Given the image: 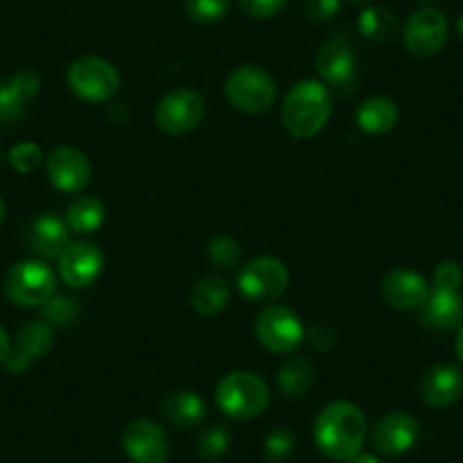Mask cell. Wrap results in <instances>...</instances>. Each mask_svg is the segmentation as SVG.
I'll list each match as a JSON object with an SVG mask.
<instances>
[{
  "label": "cell",
  "instance_id": "14",
  "mask_svg": "<svg viewBox=\"0 0 463 463\" xmlns=\"http://www.w3.org/2000/svg\"><path fill=\"white\" fill-rule=\"evenodd\" d=\"M52 347V327L46 320H30L16 332L7 353L5 366L10 373H25Z\"/></svg>",
  "mask_w": 463,
  "mask_h": 463
},
{
  "label": "cell",
  "instance_id": "15",
  "mask_svg": "<svg viewBox=\"0 0 463 463\" xmlns=\"http://www.w3.org/2000/svg\"><path fill=\"white\" fill-rule=\"evenodd\" d=\"M60 275L69 287L84 288L91 287L102 273L105 266V257L96 243L89 241H75L61 252L60 260Z\"/></svg>",
  "mask_w": 463,
  "mask_h": 463
},
{
  "label": "cell",
  "instance_id": "11",
  "mask_svg": "<svg viewBox=\"0 0 463 463\" xmlns=\"http://www.w3.org/2000/svg\"><path fill=\"white\" fill-rule=\"evenodd\" d=\"M448 19L436 7H420L404 25V46L413 57H431L448 42Z\"/></svg>",
  "mask_w": 463,
  "mask_h": 463
},
{
  "label": "cell",
  "instance_id": "43",
  "mask_svg": "<svg viewBox=\"0 0 463 463\" xmlns=\"http://www.w3.org/2000/svg\"><path fill=\"white\" fill-rule=\"evenodd\" d=\"M347 3H354V5H357V3H368V0H347Z\"/></svg>",
  "mask_w": 463,
  "mask_h": 463
},
{
  "label": "cell",
  "instance_id": "9",
  "mask_svg": "<svg viewBox=\"0 0 463 463\" xmlns=\"http://www.w3.org/2000/svg\"><path fill=\"white\" fill-rule=\"evenodd\" d=\"M204 118V98L194 89H175L159 100L155 121L166 135L182 137L194 132Z\"/></svg>",
  "mask_w": 463,
  "mask_h": 463
},
{
  "label": "cell",
  "instance_id": "20",
  "mask_svg": "<svg viewBox=\"0 0 463 463\" xmlns=\"http://www.w3.org/2000/svg\"><path fill=\"white\" fill-rule=\"evenodd\" d=\"M71 227L55 213H43L33 222L30 248L42 260H60L61 252L71 246Z\"/></svg>",
  "mask_w": 463,
  "mask_h": 463
},
{
  "label": "cell",
  "instance_id": "39",
  "mask_svg": "<svg viewBox=\"0 0 463 463\" xmlns=\"http://www.w3.org/2000/svg\"><path fill=\"white\" fill-rule=\"evenodd\" d=\"M350 463H382V461L375 457V454H364V452H359L357 457L350 458Z\"/></svg>",
  "mask_w": 463,
  "mask_h": 463
},
{
  "label": "cell",
  "instance_id": "33",
  "mask_svg": "<svg viewBox=\"0 0 463 463\" xmlns=\"http://www.w3.org/2000/svg\"><path fill=\"white\" fill-rule=\"evenodd\" d=\"M296 449V434L291 430H273L264 440L266 457L273 461H282V458L291 457Z\"/></svg>",
  "mask_w": 463,
  "mask_h": 463
},
{
  "label": "cell",
  "instance_id": "6",
  "mask_svg": "<svg viewBox=\"0 0 463 463\" xmlns=\"http://www.w3.org/2000/svg\"><path fill=\"white\" fill-rule=\"evenodd\" d=\"M316 71L329 87L341 91L343 96H350L357 89L359 60L345 34H332L327 42H323L316 52Z\"/></svg>",
  "mask_w": 463,
  "mask_h": 463
},
{
  "label": "cell",
  "instance_id": "27",
  "mask_svg": "<svg viewBox=\"0 0 463 463\" xmlns=\"http://www.w3.org/2000/svg\"><path fill=\"white\" fill-rule=\"evenodd\" d=\"M314 366L309 364V359L305 357H293L288 362L282 364L278 373V384L287 398L300 400L309 393L311 384H314Z\"/></svg>",
  "mask_w": 463,
  "mask_h": 463
},
{
  "label": "cell",
  "instance_id": "5",
  "mask_svg": "<svg viewBox=\"0 0 463 463\" xmlns=\"http://www.w3.org/2000/svg\"><path fill=\"white\" fill-rule=\"evenodd\" d=\"M225 96L232 107H237L239 111L264 114L275 105L278 84H275L273 75L261 66H239L227 78Z\"/></svg>",
  "mask_w": 463,
  "mask_h": 463
},
{
  "label": "cell",
  "instance_id": "7",
  "mask_svg": "<svg viewBox=\"0 0 463 463\" xmlns=\"http://www.w3.org/2000/svg\"><path fill=\"white\" fill-rule=\"evenodd\" d=\"M69 87L80 100L84 102H107L116 96L121 87L118 71L102 57H80L69 66Z\"/></svg>",
  "mask_w": 463,
  "mask_h": 463
},
{
  "label": "cell",
  "instance_id": "23",
  "mask_svg": "<svg viewBox=\"0 0 463 463\" xmlns=\"http://www.w3.org/2000/svg\"><path fill=\"white\" fill-rule=\"evenodd\" d=\"M398 123V105L386 96H373L359 105L357 126L368 135H386Z\"/></svg>",
  "mask_w": 463,
  "mask_h": 463
},
{
  "label": "cell",
  "instance_id": "37",
  "mask_svg": "<svg viewBox=\"0 0 463 463\" xmlns=\"http://www.w3.org/2000/svg\"><path fill=\"white\" fill-rule=\"evenodd\" d=\"M334 341H336V334H334V329L329 327V325H316V327H311L309 343L318 350V353L329 350V347L334 345Z\"/></svg>",
  "mask_w": 463,
  "mask_h": 463
},
{
  "label": "cell",
  "instance_id": "4",
  "mask_svg": "<svg viewBox=\"0 0 463 463\" xmlns=\"http://www.w3.org/2000/svg\"><path fill=\"white\" fill-rule=\"evenodd\" d=\"M57 278L42 260H25L12 266L3 279L7 300L19 307H42L55 296Z\"/></svg>",
  "mask_w": 463,
  "mask_h": 463
},
{
  "label": "cell",
  "instance_id": "34",
  "mask_svg": "<svg viewBox=\"0 0 463 463\" xmlns=\"http://www.w3.org/2000/svg\"><path fill=\"white\" fill-rule=\"evenodd\" d=\"M463 284V270L457 261H440L434 269V288L439 291H458Z\"/></svg>",
  "mask_w": 463,
  "mask_h": 463
},
{
  "label": "cell",
  "instance_id": "41",
  "mask_svg": "<svg viewBox=\"0 0 463 463\" xmlns=\"http://www.w3.org/2000/svg\"><path fill=\"white\" fill-rule=\"evenodd\" d=\"M457 33H458V37H461V42H463V14H461V19H458V24H457Z\"/></svg>",
  "mask_w": 463,
  "mask_h": 463
},
{
  "label": "cell",
  "instance_id": "26",
  "mask_svg": "<svg viewBox=\"0 0 463 463\" xmlns=\"http://www.w3.org/2000/svg\"><path fill=\"white\" fill-rule=\"evenodd\" d=\"M105 216V204L93 195H78L66 207V222L75 234H91V232L100 230Z\"/></svg>",
  "mask_w": 463,
  "mask_h": 463
},
{
  "label": "cell",
  "instance_id": "13",
  "mask_svg": "<svg viewBox=\"0 0 463 463\" xmlns=\"http://www.w3.org/2000/svg\"><path fill=\"white\" fill-rule=\"evenodd\" d=\"M46 173L55 189L64 194H78L91 180V164L82 150L60 146L46 157Z\"/></svg>",
  "mask_w": 463,
  "mask_h": 463
},
{
  "label": "cell",
  "instance_id": "35",
  "mask_svg": "<svg viewBox=\"0 0 463 463\" xmlns=\"http://www.w3.org/2000/svg\"><path fill=\"white\" fill-rule=\"evenodd\" d=\"M288 0H239V7L252 19H270L287 7Z\"/></svg>",
  "mask_w": 463,
  "mask_h": 463
},
{
  "label": "cell",
  "instance_id": "45",
  "mask_svg": "<svg viewBox=\"0 0 463 463\" xmlns=\"http://www.w3.org/2000/svg\"><path fill=\"white\" fill-rule=\"evenodd\" d=\"M0 87H3V84H0Z\"/></svg>",
  "mask_w": 463,
  "mask_h": 463
},
{
  "label": "cell",
  "instance_id": "29",
  "mask_svg": "<svg viewBox=\"0 0 463 463\" xmlns=\"http://www.w3.org/2000/svg\"><path fill=\"white\" fill-rule=\"evenodd\" d=\"M42 316L52 329L69 327L78 320V305L66 296H52L51 300L42 305Z\"/></svg>",
  "mask_w": 463,
  "mask_h": 463
},
{
  "label": "cell",
  "instance_id": "36",
  "mask_svg": "<svg viewBox=\"0 0 463 463\" xmlns=\"http://www.w3.org/2000/svg\"><path fill=\"white\" fill-rule=\"evenodd\" d=\"M341 10V0H305V16L314 24H327Z\"/></svg>",
  "mask_w": 463,
  "mask_h": 463
},
{
  "label": "cell",
  "instance_id": "1",
  "mask_svg": "<svg viewBox=\"0 0 463 463\" xmlns=\"http://www.w3.org/2000/svg\"><path fill=\"white\" fill-rule=\"evenodd\" d=\"M366 416L353 402H332L318 413L314 439L320 452L334 461H350L357 457L366 440Z\"/></svg>",
  "mask_w": 463,
  "mask_h": 463
},
{
  "label": "cell",
  "instance_id": "2",
  "mask_svg": "<svg viewBox=\"0 0 463 463\" xmlns=\"http://www.w3.org/2000/svg\"><path fill=\"white\" fill-rule=\"evenodd\" d=\"M332 116V96L323 82L302 80L282 102V123L288 135L298 139H311L327 126Z\"/></svg>",
  "mask_w": 463,
  "mask_h": 463
},
{
  "label": "cell",
  "instance_id": "40",
  "mask_svg": "<svg viewBox=\"0 0 463 463\" xmlns=\"http://www.w3.org/2000/svg\"><path fill=\"white\" fill-rule=\"evenodd\" d=\"M454 350H457L458 362L463 364V323H461V327H458V334H457V345H454Z\"/></svg>",
  "mask_w": 463,
  "mask_h": 463
},
{
  "label": "cell",
  "instance_id": "42",
  "mask_svg": "<svg viewBox=\"0 0 463 463\" xmlns=\"http://www.w3.org/2000/svg\"><path fill=\"white\" fill-rule=\"evenodd\" d=\"M3 218H5V203L0 200V222H3Z\"/></svg>",
  "mask_w": 463,
  "mask_h": 463
},
{
  "label": "cell",
  "instance_id": "21",
  "mask_svg": "<svg viewBox=\"0 0 463 463\" xmlns=\"http://www.w3.org/2000/svg\"><path fill=\"white\" fill-rule=\"evenodd\" d=\"M420 318L431 329H454L463 323V296L458 291H439L431 288L425 305L420 307Z\"/></svg>",
  "mask_w": 463,
  "mask_h": 463
},
{
  "label": "cell",
  "instance_id": "25",
  "mask_svg": "<svg viewBox=\"0 0 463 463\" xmlns=\"http://www.w3.org/2000/svg\"><path fill=\"white\" fill-rule=\"evenodd\" d=\"M230 302V284L221 275H204L191 291V307L203 316H216Z\"/></svg>",
  "mask_w": 463,
  "mask_h": 463
},
{
  "label": "cell",
  "instance_id": "3",
  "mask_svg": "<svg viewBox=\"0 0 463 463\" xmlns=\"http://www.w3.org/2000/svg\"><path fill=\"white\" fill-rule=\"evenodd\" d=\"M270 402L269 384L257 373L237 371L222 377L216 386V404L234 420H250L264 413Z\"/></svg>",
  "mask_w": 463,
  "mask_h": 463
},
{
  "label": "cell",
  "instance_id": "30",
  "mask_svg": "<svg viewBox=\"0 0 463 463\" xmlns=\"http://www.w3.org/2000/svg\"><path fill=\"white\" fill-rule=\"evenodd\" d=\"M230 448V434L222 425H212L198 436V443L195 449L203 458H218L227 452Z\"/></svg>",
  "mask_w": 463,
  "mask_h": 463
},
{
  "label": "cell",
  "instance_id": "17",
  "mask_svg": "<svg viewBox=\"0 0 463 463\" xmlns=\"http://www.w3.org/2000/svg\"><path fill=\"white\" fill-rule=\"evenodd\" d=\"M430 284L420 273L409 269H395L382 282V298L393 309H420L430 296Z\"/></svg>",
  "mask_w": 463,
  "mask_h": 463
},
{
  "label": "cell",
  "instance_id": "32",
  "mask_svg": "<svg viewBox=\"0 0 463 463\" xmlns=\"http://www.w3.org/2000/svg\"><path fill=\"white\" fill-rule=\"evenodd\" d=\"M7 159H10V166L14 168V171L28 175V173H34L42 166L43 153L37 144H33V141H24V144H16L14 148L10 150Z\"/></svg>",
  "mask_w": 463,
  "mask_h": 463
},
{
  "label": "cell",
  "instance_id": "22",
  "mask_svg": "<svg viewBox=\"0 0 463 463\" xmlns=\"http://www.w3.org/2000/svg\"><path fill=\"white\" fill-rule=\"evenodd\" d=\"M162 411L175 427L191 430V427L200 425L204 420V416H207V404L194 391H173L164 400Z\"/></svg>",
  "mask_w": 463,
  "mask_h": 463
},
{
  "label": "cell",
  "instance_id": "28",
  "mask_svg": "<svg viewBox=\"0 0 463 463\" xmlns=\"http://www.w3.org/2000/svg\"><path fill=\"white\" fill-rule=\"evenodd\" d=\"M232 0H186V16L194 24L213 25L230 12Z\"/></svg>",
  "mask_w": 463,
  "mask_h": 463
},
{
  "label": "cell",
  "instance_id": "24",
  "mask_svg": "<svg viewBox=\"0 0 463 463\" xmlns=\"http://www.w3.org/2000/svg\"><path fill=\"white\" fill-rule=\"evenodd\" d=\"M359 33L373 43H380V46H386V43L395 42L398 37V16L389 10L386 5H371L359 14Z\"/></svg>",
  "mask_w": 463,
  "mask_h": 463
},
{
  "label": "cell",
  "instance_id": "19",
  "mask_svg": "<svg viewBox=\"0 0 463 463\" xmlns=\"http://www.w3.org/2000/svg\"><path fill=\"white\" fill-rule=\"evenodd\" d=\"M42 89V75L34 69H21L10 78L5 87H0V126L16 123L25 114V105Z\"/></svg>",
  "mask_w": 463,
  "mask_h": 463
},
{
  "label": "cell",
  "instance_id": "31",
  "mask_svg": "<svg viewBox=\"0 0 463 463\" xmlns=\"http://www.w3.org/2000/svg\"><path fill=\"white\" fill-rule=\"evenodd\" d=\"M209 260L218 266V269H232L237 266L239 260H241V246H239L237 239L225 237H213L209 241Z\"/></svg>",
  "mask_w": 463,
  "mask_h": 463
},
{
  "label": "cell",
  "instance_id": "18",
  "mask_svg": "<svg viewBox=\"0 0 463 463\" xmlns=\"http://www.w3.org/2000/svg\"><path fill=\"white\" fill-rule=\"evenodd\" d=\"M463 395V373L452 364H436L422 375L420 398L427 407H452Z\"/></svg>",
  "mask_w": 463,
  "mask_h": 463
},
{
  "label": "cell",
  "instance_id": "8",
  "mask_svg": "<svg viewBox=\"0 0 463 463\" xmlns=\"http://www.w3.org/2000/svg\"><path fill=\"white\" fill-rule=\"evenodd\" d=\"M255 334L261 345L275 354L293 353L305 341L302 320L287 307H266L255 320Z\"/></svg>",
  "mask_w": 463,
  "mask_h": 463
},
{
  "label": "cell",
  "instance_id": "10",
  "mask_svg": "<svg viewBox=\"0 0 463 463\" xmlns=\"http://www.w3.org/2000/svg\"><path fill=\"white\" fill-rule=\"evenodd\" d=\"M288 287V270L275 257H257L239 273V291L255 302H269Z\"/></svg>",
  "mask_w": 463,
  "mask_h": 463
},
{
  "label": "cell",
  "instance_id": "44",
  "mask_svg": "<svg viewBox=\"0 0 463 463\" xmlns=\"http://www.w3.org/2000/svg\"><path fill=\"white\" fill-rule=\"evenodd\" d=\"M416 3H420V5H427V3H431V0H416Z\"/></svg>",
  "mask_w": 463,
  "mask_h": 463
},
{
  "label": "cell",
  "instance_id": "38",
  "mask_svg": "<svg viewBox=\"0 0 463 463\" xmlns=\"http://www.w3.org/2000/svg\"><path fill=\"white\" fill-rule=\"evenodd\" d=\"M10 345H12L10 334H7V332H5V327H3V325H0V364H5L7 353H10Z\"/></svg>",
  "mask_w": 463,
  "mask_h": 463
},
{
  "label": "cell",
  "instance_id": "16",
  "mask_svg": "<svg viewBox=\"0 0 463 463\" xmlns=\"http://www.w3.org/2000/svg\"><path fill=\"white\" fill-rule=\"evenodd\" d=\"M418 440V422L407 411L386 413L371 431V445L384 457L409 452Z\"/></svg>",
  "mask_w": 463,
  "mask_h": 463
},
{
  "label": "cell",
  "instance_id": "12",
  "mask_svg": "<svg viewBox=\"0 0 463 463\" xmlns=\"http://www.w3.org/2000/svg\"><path fill=\"white\" fill-rule=\"evenodd\" d=\"M123 448L135 463H166L171 440L157 422L139 418L123 431Z\"/></svg>",
  "mask_w": 463,
  "mask_h": 463
}]
</instances>
